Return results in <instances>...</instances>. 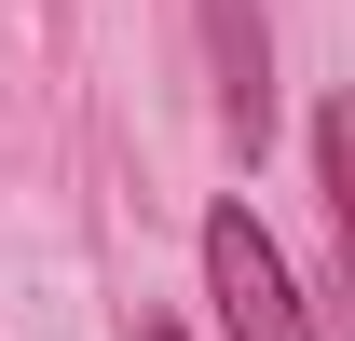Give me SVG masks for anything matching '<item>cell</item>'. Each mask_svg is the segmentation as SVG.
I'll use <instances>...</instances> for the list:
<instances>
[{
	"label": "cell",
	"instance_id": "2",
	"mask_svg": "<svg viewBox=\"0 0 355 341\" xmlns=\"http://www.w3.org/2000/svg\"><path fill=\"white\" fill-rule=\"evenodd\" d=\"M205 55H219V123L260 150V137H273V42H260V0H205Z\"/></svg>",
	"mask_w": 355,
	"mask_h": 341
},
{
	"label": "cell",
	"instance_id": "3",
	"mask_svg": "<svg viewBox=\"0 0 355 341\" xmlns=\"http://www.w3.org/2000/svg\"><path fill=\"white\" fill-rule=\"evenodd\" d=\"M137 341H178V328H164V314H137Z\"/></svg>",
	"mask_w": 355,
	"mask_h": 341
},
{
	"label": "cell",
	"instance_id": "1",
	"mask_svg": "<svg viewBox=\"0 0 355 341\" xmlns=\"http://www.w3.org/2000/svg\"><path fill=\"white\" fill-rule=\"evenodd\" d=\"M205 300H219V328H232V341H314L301 287H287V259H273V232H260L246 205L205 218Z\"/></svg>",
	"mask_w": 355,
	"mask_h": 341
}]
</instances>
